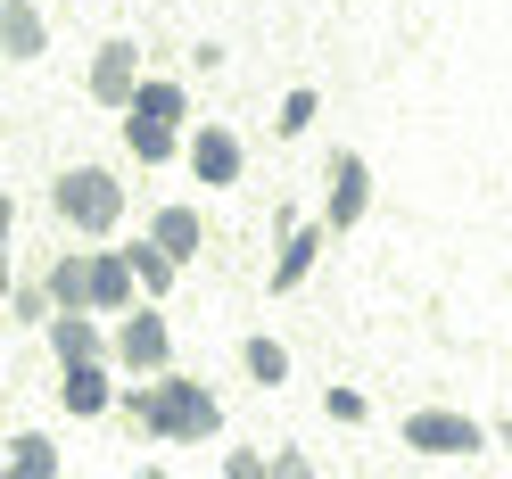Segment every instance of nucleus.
<instances>
[{"mask_svg":"<svg viewBox=\"0 0 512 479\" xmlns=\"http://www.w3.org/2000/svg\"><path fill=\"white\" fill-rule=\"evenodd\" d=\"M124 413H133V430L149 438H174V446H199L223 430V405L199 389V380H157V389H124Z\"/></svg>","mask_w":512,"mask_h":479,"instance_id":"1","label":"nucleus"},{"mask_svg":"<svg viewBox=\"0 0 512 479\" xmlns=\"http://www.w3.org/2000/svg\"><path fill=\"white\" fill-rule=\"evenodd\" d=\"M174 124H182V83H141V100L124 108V141H133L141 166L174 157Z\"/></svg>","mask_w":512,"mask_h":479,"instance_id":"2","label":"nucleus"},{"mask_svg":"<svg viewBox=\"0 0 512 479\" xmlns=\"http://www.w3.org/2000/svg\"><path fill=\"white\" fill-rule=\"evenodd\" d=\"M58 215L75 223V232H108V223L124 215V190L108 166H75V174H58Z\"/></svg>","mask_w":512,"mask_h":479,"instance_id":"3","label":"nucleus"},{"mask_svg":"<svg viewBox=\"0 0 512 479\" xmlns=\"http://www.w3.org/2000/svg\"><path fill=\"white\" fill-rule=\"evenodd\" d=\"M479 430L471 413H446V405H422V413H405V446L413 455H479Z\"/></svg>","mask_w":512,"mask_h":479,"instance_id":"4","label":"nucleus"},{"mask_svg":"<svg viewBox=\"0 0 512 479\" xmlns=\"http://www.w3.org/2000/svg\"><path fill=\"white\" fill-rule=\"evenodd\" d=\"M166 356H174L166 314H157V306H133V314H124V331H116V364H124V372H166Z\"/></svg>","mask_w":512,"mask_h":479,"instance_id":"5","label":"nucleus"},{"mask_svg":"<svg viewBox=\"0 0 512 479\" xmlns=\"http://www.w3.org/2000/svg\"><path fill=\"white\" fill-rule=\"evenodd\" d=\"M91 100L100 108H133L141 100V50L133 42H108L100 58H91Z\"/></svg>","mask_w":512,"mask_h":479,"instance_id":"6","label":"nucleus"},{"mask_svg":"<svg viewBox=\"0 0 512 479\" xmlns=\"http://www.w3.org/2000/svg\"><path fill=\"white\" fill-rule=\"evenodd\" d=\"M133 306V248H100L91 257V314H124Z\"/></svg>","mask_w":512,"mask_h":479,"instance_id":"7","label":"nucleus"},{"mask_svg":"<svg viewBox=\"0 0 512 479\" xmlns=\"http://www.w3.org/2000/svg\"><path fill=\"white\" fill-rule=\"evenodd\" d=\"M364 199H372L364 157H356V149H339V157H331V232H347V223L364 215Z\"/></svg>","mask_w":512,"mask_h":479,"instance_id":"8","label":"nucleus"},{"mask_svg":"<svg viewBox=\"0 0 512 479\" xmlns=\"http://www.w3.org/2000/svg\"><path fill=\"white\" fill-rule=\"evenodd\" d=\"M190 166H199V182H240V141L223 133V124H199V133H190Z\"/></svg>","mask_w":512,"mask_h":479,"instance_id":"9","label":"nucleus"},{"mask_svg":"<svg viewBox=\"0 0 512 479\" xmlns=\"http://www.w3.org/2000/svg\"><path fill=\"white\" fill-rule=\"evenodd\" d=\"M0 479H58V446L42 430H17L9 438V463H0Z\"/></svg>","mask_w":512,"mask_h":479,"instance_id":"10","label":"nucleus"},{"mask_svg":"<svg viewBox=\"0 0 512 479\" xmlns=\"http://www.w3.org/2000/svg\"><path fill=\"white\" fill-rule=\"evenodd\" d=\"M0 42H9V58H42V17H34V0H0Z\"/></svg>","mask_w":512,"mask_h":479,"instance_id":"11","label":"nucleus"},{"mask_svg":"<svg viewBox=\"0 0 512 479\" xmlns=\"http://www.w3.org/2000/svg\"><path fill=\"white\" fill-rule=\"evenodd\" d=\"M50 347H58V364H100V331H91V314H58Z\"/></svg>","mask_w":512,"mask_h":479,"instance_id":"12","label":"nucleus"},{"mask_svg":"<svg viewBox=\"0 0 512 479\" xmlns=\"http://www.w3.org/2000/svg\"><path fill=\"white\" fill-rule=\"evenodd\" d=\"M58 397H67V413H108V372L100 364H67V389H58Z\"/></svg>","mask_w":512,"mask_h":479,"instance_id":"13","label":"nucleus"},{"mask_svg":"<svg viewBox=\"0 0 512 479\" xmlns=\"http://www.w3.org/2000/svg\"><path fill=\"white\" fill-rule=\"evenodd\" d=\"M149 240L157 248H166V257L182 265V257H199V215H190V207H166V215H157L149 223Z\"/></svg>","mask_w":512,"mask_h":479,"instance_id":"14","label":"nucleus"},{"mask_svg":"<svg viewBox=\"0 0 512 479\" xmlns=\"http://www.w3.org/2000/svg\"><path fill=\"white\" fill-rule=\"evenodd\" d=\"M314 257H323V232H290V248H281V265H273V290H298Z\"/></svg>","mask_w":512,"mask_h":479,"instance_id":"15","label":"nucleus"},{"mask_svg":"<svg viewBox=\"0 0 512 479\" xmlns=\"http://www.w3.org/2000/svg\"><path fill=\"white\" fill-rule=\"evenodd\" d=\"M240 364L273 389V380H290V347H281V339H248V347H240Z\"/></svg>","mask_w":512,"mask_h":479,"instance_id":"16","label":"nucleus"},{"mask_svg":"<svg viewBox=\"0 0 512 479\" xmlns=\"http://www.w3.org/2000/svg\"><path fill=\"white\" fill-rule=\"evenodd\" d=\"M133 273L149 281V290H174V273H182V265H174V257H166L157 240H141V248H133Z\"/></svg>","mask_w":512,"mask_h":479,"instance_id":"17","label":"nucleus"},{"mask_svg":"<svg viewBox=\"0 0 512 479\" xmlns=\"http://www.w3.org/2000/svg\"><path fill=\"white\" fill-rule=\"evenodd\" d=\"M306 124H314V91H290V100H281V124H273V133H306Z\"/></svg>","mask_w":512,"mask_h":479,"instance_id":"18","label":"nucleus"},{"mask_svg":"<svg viewBox=\"0 0 512 479\" xmlns=\"http://www.w3.org/2000/svg\"><path fill=\"white\" fill-rule=\"evenodd\" d=\"M223 479H273V463H256V455H223Z\"/></svg>","mask_w":512,"mask_h":479,"instance_id":"19","label":"nucleus"},{"mask_svg":"<svg viewBox=\"0 0 512 479\" xmlns=\"http://www.w3.org/2000/svg\"><path fill=\"white\" fill-rule=\"evenodd\" d=\"M273 479H314V471H306V455H298V446H281V455H273Z\"/></svg>","mask_w":512,"mask_h":479,"instance_id":"20","label":"nucleus"},{"mask_svg":"<svg viewBox=\"0 0 512 479\" xmlns=\"http://www.w3.org/2000/svg\"><path fill=\"white\" fill-rule=\"evenodd\" d=\"M133 479H166V471H157V463H149V471H133Z\"/></svg>","mask_w":512,"mask_h":479,"instance_id":"21","label":"nucleus"},{"mask_svg":"<svg viewBox=\"0 0 512 479\" xmlns=\"http://www.w3.org/2000/svg\"><path fill=\"white\" fill-rule=\"evenodd\" d=\"M496 438H504V455H512V422H504V430H496Z\"/></svg>","mask_w":512,"mask_h":479,"instance_id":"22","label":"nucleus"}]
</instances>
